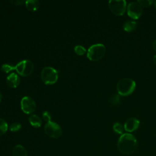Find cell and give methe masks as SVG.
<instances>
[{
	"mask_svg": "<svg viewBox=\"0 0 156 156\" xmlns=\"http://www.w3.org/2000/svg\"><path fill=\"white\" fill-rule=\"evenodd\" d=\"M117 147L122 154L130 155L136 151L137 149V140L135 136L131 133H123L118 140Z\"/></svg>",
	"mask_w": 156,
	"mask_h": 156,
	"instance_id": "1",
	"label": "cell"
},
{
	"mask_svg": "<svg viewBox=\"0 0 156 156\" xmlns=\"http://www.w3.org/2000/svg\"><path fill=\"white\" fill-rule=\"evenodd\" d=\"M135 82L129 78L121 79L117 83L116 89L121 96H126L132 94L135 89Z\"/></svg>",
	"mask_w": 156,
	"mask_h": 156,
	"instance_id": "2",
	"label": "cell"
},
{
	"mask_svg": "<svg viewBox=\"0 0 156 156\" xmlns=\"http://www.w3.org/2000/svg\"><path fill=\"white\" fill-rule=\"evenodd\" d=\"M105 52L106 48L103 44H94L88 48L87 57L91 61H98L103 57Z\"/></svg>",
	"mask_w": 156,
	"mask_h": 156,
	"instance_id": "3",
	"label": "cell"
},
{
	"mask_svg": "<svg viewBox=\"0 0 156 156\" xmlns=\"http://www.w3.org/2000/svg\"><path fill=\"white\" fill-rule=\"evenodd\" d=\"M58 77L57 70L51 66H46L43 68L41 72V78L43 82L47 85L55 83Z\"/></svg>",
	"mask_w": 156,
	"mask_h": 156,
	"instance_id": "4",
	"label": "cell"
},
{
	"mask_svg": "<svg viewBox=\"0 0 156 156\" xmlns=\"http://www.w3.org/2000/svg\"><path fill=\"white\" fill-rule=\"evenodd\" d=\"M34 64L30 60H23L16 64L15 70L22 76H28L32 73Z\"/></svg>",
	"mask_w": 156,
	"mask_h": 156,
	"instance_id": "5",
	"label": "cell"
},
{
	"mask_svg": "<svg viewBox=\"0 0 156 156\" xmlns=\"http://www.w3.org/2000/svg\"><path fill=\"white\" fill-rule=\"evenodd\" d=\"M110 11L115 15H123L126 10V1L125 0H110L108 2Z\"/></svg>",
	"mask_w": 156,
	"mask_h": 156,
	"instance_id": "6",
	"label": "cell"
},
{
	"mask_svg": "<svg viewBox=\"0 0 156 156\" xmlns=\"http://www.w3.org/2000/svg\"><path fill=\"white\" fill-rule=\"evenodd\" d=\"M44 129L46 134L53 138H58L62 133L61 127L57 123L53 121L48 122L45 124Z\"/></svg>",
	"mask_w": 156,
	"mask_h": 156,
	"instance_id": "7",
	"label": "cell"
},
{
	"mask_svg": "<svg viewBox=\"0 0 156 156\" xmlns=\"http://www.w3.org/2000/svg\"><path fill=\"white\" fill-rule=\"evenodd\" d=\"M21 108L24 113L30 114L35 110L36 104L32 98L24 96L21 101Z\"/></svg>",
	"mask_w": 156,
	"mask_h": 156,
	"instance_id": "8",
	"label": "cell"
},
{
	"mask_svg": "<svg viewBox=\"0 0 156 156\" xmlns=\"http://www.w3.org/2000/svg\"><path fill=\"white\" fill-rule=\"evenodd\" d=\"M127 15L133 19H138L143 13L141 7L137 2H130L127 5Z\"/></svg>",
	"mask_w": 156,
	"mask_h": 156,
	"instance_id": "9",
	"label": "cell"
},
{
	"mask_svg": "<svg viewBox=\"0 0 156 156\" xmlns=\"http://www.w3.org/2000/svg\"><path fill=\"white\" fill-rule=\"evenodd\" d=\"M140 126V121L135 118H130L127 119L124 125V130L129 132H132L136 130Z\"/></svg>",
	"mask_w": 156,
	"mask_h": 156,
	"instance_id": "10",
	"label": "cell"
},
{
	"mask_svg": "<svg viewBox=\"0 0 156 156\" xmlns=\"http://www.w3.org/2000/svg\"><path fill=\"white\" fill-rule=\"evenodd\" d=\"M6 81L9 87L11 88H16L20 83V77L17 74L12 73L7 77Z\"/></svg>",
	"mask_w": 156,
	"mask_h": 156,
	"instance_id": "11",
	"label": "cell"
},
{
	"mask_svg": "<svg viewBox=\"0 0 156 156\" xmlns=\"http://www.w3.org/2000/svg\"><path fill=\"white\" fill-rule=\"evenodd\" d=\"M12 156H27V152L22 145H16L12 151Z\"/></svg>",
	"mask_w": 156,
	"mask_h": 156,
	"instance_id": "12",
	"label": "cell"
},
{
	"mask_svg": "<svg viewBox=\"0 0 156 156\" xmlns=\"http://www.w3.org/2000/svg\"><path fill=\"white\" fill-rule=\"evenodd\" d=\"M25 4L27 9L32 12L37 10L40 7V2L37 0H27Z\"/></svg>",
	"mask_w": 156,
	"mask_h": 156,
	"instance_id": "13",
	"label": "cell"
},
{
	"mask_svg": "<svg viewBox=\"0 0 156 156\" xmlns=\"http://www.w3.org/2000/svg\"><path fill=\"white\" fill-rule=\"evenodd\" d=\"M29 121L34 127L38 128L41 126V119L37 115H32L29 118Z\"/></svg>",
	"mask_w": 156,
	"mask_h": 156,
	"instance_id": "14",
	"label": "cell"
},
{
	"mask_svg": "<svg viewBox=\"0 0 156 156\" xmlns=\"http://www.w3.org/2000/svg\"><path fill=\"white\" fill-rule=\"evenodd\" d=\"M136 27V22L134 21H127L123 25V29L126 32H130L135 30Z\"/></svg>",
	"mask_w": 156,
	"mask_h": 156,
	"instance_id": "15",
	"label": "cell"
},
{
	"mask_svg": "<svg viewBox=\"0 0 156 156\" xmlns=\"http://www.w3.org/2000/svg\"><path fill=\"white\" fill-rule=\"evenodd\" d=\"M113 129L115 133L121 135L123 134L124 128V126L121 123L117 122L113 124Z\"/></svg>",
	"mask_w": 156,
	"mask_h": 156,
	"instance_id": "16",
	"label": "cell"
},
{
	"mask_svg": "<svg viewBox=\"0 0 156 156\" xmlns=\"http://www.w3.org/2000/svg\"><path fill=\"white\" fill-rule=\"evenodd\" d=\"M8 130V124L3 119L0 118V135L4 134Z\"/></svg>",
	"mask_w": 156,
	"mask_h": 156,
	"instance_id": "17",
	"label": "cell"
},
{
	"mask_svg": "<svg viewBox=\"0 0 156 156\" xmlns=\"http://www.w3.org/2000/svg\"><path fill=\"white\" fill-rule=\"evenodd\" d=\"M14 69H15V66H14L9 63H4L1 66V70L6 73H8Z\"/></svg>",
	"mask_w": 156,
	"mask_h": 156,
	"instance_id": "18",
	"label": "cell"
},
{
	"mask_svg": "<svg viewBox=\"0 0 156 156\" xmlns=\"http://www.w3.org/2000/svg\"><path fill=\"white\" fill-rule=\"evenodd\" d=\"M75 52L78 55H83L86 52L85 48L81 45H77L74 48Z\"/></svg>",
	"mask_w": 156,
	"mask_h": 156,
	"instance_id": "19",
	"label": "cell"
},
{
	"mask_svg": "<svg viewBox=\"0 0 156 156\" xmlns=\"http://www.w3.org/2000/svg\"><path fill=\"white\" fill-rule=\"evenodd\" d=\"M137 2L141 7H149L154 2V1L151 0H138Z\"/></svg>",
	"mask_w": 156,
	"mask_h": 156,
	"instance_id": "20",
	"label": "cell"
},
{
	"mask_svg": "<svg viewBox=\"0 0 156 156\" xmlns=\"http://www.w3.org/2000/svg\"><path fill=\"white\" fill-rule=\"evenodd\" d=\"M21 127V124L20 122H15L12 123L10 126V130L12 132H17L18 131Z\"/></svg>",
	"mask_w": 156,
	"mask_h": 156,
	"instance_id": "21",
	"label": "cell"
},
{
	"mask_svg": "<svg viewBox=\"0 0 156 156\" xmlns=\"http://www.w3.org/2000/svg\"><path fill=\"white\" fill-rule=\"evenodd\" d=\"M42 116H43V118L44 119V121H47V122H49V121H51V115L49 112H48V111L44 112L43 113Z\"/></svg>",
	"mask_w": 156,
	"mask_h": 156,
	"instance_id": "22",
	"label": "cell"
},
{
	"mask_svg": "<svg viewBox=\"0 0 156 156\" xmlns=\"http://www.w3.org/2000/svg\"><path fill=\"white\" fill-rule=\"evenodd\" d=\"M119 95H117V94H115L114 96H112V98H111L112 101V103L114 105H116L117 104H118L119 102Z\"/></svg>",
	"mask_w": 156,
	"mask_h": 156,
	"instance_id": "23",
	"label": "cell"
},
{
	"mask_svg": "<svg viewBox=\"0 0 156 156\" xmlns=\"http://www.w3.org/2000/svg\"><path fill=\"white\" fill-rule=\"evenodd\" d=\"M13 4H14L15 5H21V4H23V2H25L24 1H19V0H15V1H11Z\"/></svg>",
	"mask_w": 156,
	"mask_h": 156,
	"instance_id": "24",
	"label": "cell"
},
{
	"mask_svg": "<svg viewBox=\"0 0 156 156\" xmlns=\"http://www.w3.org/2000/svg\"><path fill=\"white\" fill-rule=\"evenodd\" d=\"M153 48H154V49L156 51V40H154V41L153 42Z\"/></svg>",
	"mask_w": 156,
	"mask_h": 156,
	"instance_id": "25",
	"label": "cell"
},
{
	"mask_svg": "<svg viewBox=\"0 0 156 156\" xmlns=\"http://www.w3.org/2000/svg\"><path fill=\"white\" fill-rule=\"evenodd\" d=\"M153 62H154V63L156 65V55H154V57H153Z\"/></svg>",
	"mask_w": 156,
	"mask_h": 156,
	"instance_id": "26",
	"label": "cell"
},
{
	"mask_svg": "<svg viewBox=\"0 0 156 156\" xmlns=\"http://www.w3.org/2000/svg\"><path fill=\"white\" fill-rule=\"evenodd\" d=\"M2 94L0 93V102H1V100H2Z\"/></svg>",
	"mask_w": 156,
	"mask_h": 156,
	"instance_id": "27",
	"label": "cell"
},
{
	"mask_svg": "<svg viewBox=\"0 0 156 156\" xmlns=\"http://www.w3.org/2000/svg\"><path fill=\"white\" fill-rule=\"evenodd\" d=\"M154 5H155V7H156V1H154Z\"/></svg>",
	"mask_w": 156,
	"mask_h": 156,
	"instance_id": "28",
	"label": "cell"
}]
</instances>
